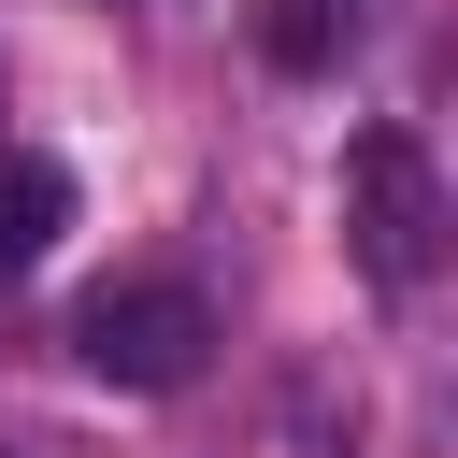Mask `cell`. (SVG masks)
<instances>
[{
	"label": "cell",
	"instance_id": "3",
	"mask_svg": "<svg viewBox=\"0 0 458 458\" xmlns=\"http://www.w3.org/2000/svg\"><path fill=\"white\" fill-rule=\"evenodd\" d=\"M57 229H72V172H57V157H29V143H0V272L57 258Z\"/></svg>",
	"mask_w": 458,
	"mask_h": 458
},
{
	"label": "cell",
	"instance_id": "4",
	"mask_svg": "<svg viewBox=\"0 0 458 458\" xmlns=\"http://www.w3.org/2000/svg\"><path fill=\"white\" fill-rule=\"evenodd\" d=\"M358 14H372V0H258V57H272V72H344Z\"/></svg>",
	"mask_w": 458,
	"mask_h": 458
},
{
	"label": "cell",
	"instance_id": "1",
	"mask_svg": "<svg viewBox=\"0 0 458 458\" xmlns=\"http://www.w3.org/2000/svg\"><path fill=\"white\" fill-rule=\"evenodd\" d=\"M344 258H358L386 301H415V286L444 272V172H429L415 129H358V143H344Z\"/></svg>",
	"mask_w": 458,
	"mask_h": 458
},
{
	"label": "cell",
	"instance_id": "2",
	"mask_svg": "<svg viewBox=\"0 0 458 458\" xmlns=\"http://www.w3.org/2000/svg\"><path fill=\"white\" fill-rule=\"evenodd\" d=\"M72 344H86V372L100 386H186L200 358H215V301L200 286H100L86 315H72Z\"/></svg>",
	"mask_w": 458,
	"mask_h": 458
},
{
	"label": "cell",
	"instance_id": "5",
	"mask_svg": "<svg viewBox=\"0 0 458 458\" xmlns=\"http://www.w3.org/2000/svg\"><path fill=\"white\" fill-rule=\"evenodd\" d=\"M0 458H14V444H0Z\"/></svg>",
	"mask_w": 458,
	"mask_h": 458
}]
</instances>
